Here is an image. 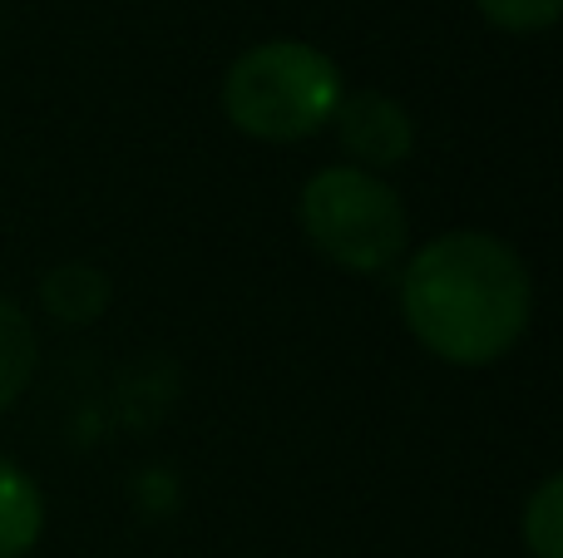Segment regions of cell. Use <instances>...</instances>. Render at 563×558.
Instances as JSON below:
<instances>
[{"instance_id":"6da1fadb","label":"cell","mask_w":563,"mask_h":558,"mask_svg":"<svg viewBox=\"0 0 563 558\" xmlns=\"http://www.w3.org/2000/svg\"><path fill=\"white\" fill-rule=\"evenodd\" d=\"M400 316L435 361L485 371L525 342L534 322V277L499 233L450 227L406 253Z\"/></svg>"},{"instance_id":"7a4b0ae2","label":"cell","mask_w":563,"mask_h":558,"mask_svg":"<svg viewBox=\"0 0 563 558\" xmlns=\"http://www.w3.org/2000/svg\"><path fill=\"white\" fill-rule=\"evenodd\" d=\"M346 79L341 65L311 40L247 45L223 75V114L257 144H301L336 114Z\"/></svg>"},{"instance_id":"3957f363","label":"cell","mask_w":563,"mask_h":558,"mask_svg":"<svg viewBox=\"0 0 563 558\" xmlns=\"http://www.w3.org/2000/svg\"><path fill=\"white\" fill-rule=\"evenodd\" d=\"M297 227L307 247L351 277L396 272L410 253V213L380 174L327 164L301 183Z\"/></svg>"},{"instance_id":"277c9868","label":"cell","mask_w":563,"mask_h":558,"mask_svg":"<svg viewBox=\"0 0 563 558\" xmlns=\"http://www.w3.org/2000/svg\"><path fill=\"white\" fill-rule=\"evenodd\" d=\"M331 129L351 168H366V174H390L416 154V114L386 89H346L331 114Z\"/></svg>"},{"instance_id":"5b68a950","label":"cell","mask_w":563,"mask_h":558,"mask_svg":"<svg viewBox=\"0 0 563 558\" xmlns=\"http://www.w3.org/2000/svg\"><path fill=\"white\" fill-rule=\"evenodd\" d=\"M109 302H114V282L95 263H59L40 277V306L65 326L99 322L109 312Z\"/></svg>"},{"instance_id":"8992f818","label":"cell","mask_w":563,"mask_h":558,"mask_svg":"<svg viewBox=\"0 0 563 558\" xmlns=\"http://www.w3.org/2000/svg\"><path fill=\"white\" fill-rule=\"evenodd\" d=\"M45 539V490L0 455V558H30Z\"/></svg>"},{"instance_id":"52a82bcc","label":"cell","mask_w":563,"mask_h":558,"mask_svg":"<svg viewBox=\"0 0 563 558\" xmlns=\"http://www.w3.org/2000/svg\"><path fill=\"white\" fill-rule=\"evenodd\" d=\"M40 366V336L35 322L25 316V306L0 297V415L30 391Z\"/></svg>"},{"instance_id":"ba28073f","label":"cell","mask_w":563,"mask_h":558,"mask_svg":"<svg viewBox=\"0 0 563 558\" xmlns=\"http://www.w3.org/2000/svg\"><path fill=\"white\" fill-rule=\"evenodd\" d=\"M519 539H525L529 558H563V480L544 475L529 490L525 514H519Z\"/></svg>"},{"instance_id":"9c48e42d","label":"cell","mask_w":563,"mask_h":558,"mask_svg":"<svg viewBox=\"0 0 563 558\" xmlns=\"http://www.w3.org/2000/svg\"><path fill=\"white\" fill-rule=\"evenodd\" d=\"M475 10L505 35H544L559 25L563 0H475Z\"/></svg>"}]
</instances>
